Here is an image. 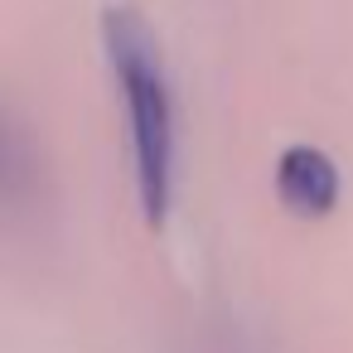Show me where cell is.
I'll return each mask as SVG.
<instances>
[{"instance_id": "2", "label": "cell", "mask_w": 353, "mask_h": 353, "mask_svg": "<svg viewBox=\"0 0 353 353\" xmlns=\"http://www.w3.org/2000/svg\"><path fill=\"white\" fill-rule=\"evenodd\" d=\"M276 194H281V203L290 213L319 218L339 199V165L319 145H290L276 160Z\"/></svg>"}, {"instance_id": "1", "label": "cell", "mask_w": 353, "mask_h": 353, "mask_svg": "<svg viewBox=\"0 0 353 353\" xmlns=\"http://www.w3.org/2000/svg\"><path fill=\"white\" fill-rule=\"evenodd\" d=\"M102 54L112 88L121 97L126 150H131V184L141 218L160 228L174 203V88L165 68L160 34L131 6L102 10Z\"/></svg>"}, {"instance_id": "3", "label": "cell", "mask_w": 353, "mask_h": 353, "mask_svg": "<svg viewBox=\"0 0 353 353\" xmlns=\"http://www.w3.org/2000/svg\"><path fill=\"white\" fill-rule=\"evenodd\" d=\"M213 353H247V348H242V343H218Z\"/></svg>"}]
</instances>
